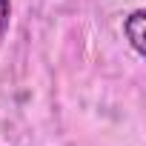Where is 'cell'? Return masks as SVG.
<instances>
[{"label":"cell","instance_id":"1","mask_svg":"<svg viewBox=\"0 0 146 146\" xmlns=\"http://www.w3.org/2000/svg\"><path fill=\"white\" fill-rule=\"evenodd\" d=\"M123 35L129 40V46L135 49L137 57L146 54V46H143V37H146V12L143 9H135L126 20H123Z\"/></svg>","mask_w":146,"mask_h":146},{"label":"cell","instance_id":"2","mask_svg":"<svg viewBox=\"0 0 146 146\" xmlns=\"http://www.w3.org/2000/svg\"><path fill=\"white\" fill-rule=\"evenodd\" d=\"M9 17H12V3L9 0H0V40H3V35L9 29Z\"/></svg>","mask_w":146,"mask_h":146}]
</instances>
